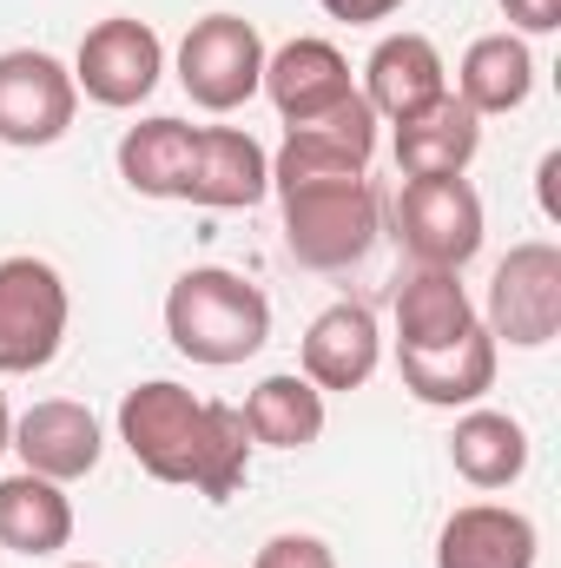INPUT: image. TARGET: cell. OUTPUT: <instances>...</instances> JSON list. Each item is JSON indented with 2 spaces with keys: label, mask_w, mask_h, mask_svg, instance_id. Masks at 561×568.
<instances>
[{
  "label": "cell",
  "mask_w": 561,
  "mask_h": 568,
  "mask_svg": "<svg viewBox=\"0 0 561 568\" xmlns=\"http://www.w3.org/2000/svg\"><path fill=\"white\" fill-rule=\"evenodd\" d=\"M120 443L133 449L152 483H178L198 489L205 503L238 496V483L252 476V429L232 404H205L185 384L152 377L140 390L120 397Z\"/></svg>",
  "instance_id": "1"
},
{
  "label": "cell",
  "mask_w": 561,
  "mask_h": 568,
  "mask_svg": "<svg viewBox=\"0 0 561 568\" xmlns=\"http://www.w3.org/2000/svg\"><path fill=\"white\" fill-rule=\"evenodd\" d=\"M165 337L192 364H245L272 337V297L225 265H198L165 291Z\"/></svg>",
  "instance_id": "2"
},
{
  "label": "cell",
  "mask_w": 561,
  "mask_h": 568,
  "mask_svg": "<svg viewBox=\"0 0 561 568\" xmlns=\"http://www.w3.org/2000/svg\"><path fill=\"white\" fill-rule=\"evenodd\" d=\"M284 199V252L304 272H350L384 225V199L370 179H330V185H297Z\"/></svg>",
  "instance_id": "3"
},
{
  "label": "cell",
  "mask_w": 561,
  "mask_h": 568,
  "mask_svg": "<svg viewBox=\"0 0 561 568\" xmlns=\"http://www.w3.org/2000/svg\"><path fill=\"white\" fill-rule=\"evenodd\" d=\"M67 278L33 258V252H13L0 258V377H33L60 357L67 344Z\"/></svg>",
  "instance_id": "4"
},
{
  "label": "cell",
  "mask_w": 561,
  "mask_h": 568,
  "mask_svg": "<svg viewBox=\"0 0 561 568\" xmlns=\"http://www.w3.org/2000/svg\"><path fill=\"white\" fill-rule=\"evenodd\" d=\"M178 87L205 113H232L265 87V40L245 13H205L178 40Z\"/></svg>",
  "instance_id": "5"
},
{
  "label": "cell",
  "mask_w": 561,
  "mask_h": 568,
  "mask_svg": "<svg viewBox=\"0 0 561 568\" xmlns=\"http://www.w3.org/2000/svg\"><path fill=\"white\" fill-rule=\"evenodd\" d=\"M370 159H377V113H370L364 93H350L324 120H304V126L284 133V145L272 152V192L330 185V179H370Z\"/></svg>",
  "instance_id": "6"
},
{
  "label": "cell",
  "mask_w": 561,
  "mask_h": 568,
  "mask_svg": "<svg viewBox=\"0 0 561 568\" xmlns=\"http://www.w3.org/2000/svg\"><path fill=\"white\" fill-rule=\"evenodd\" d=\"M390 219H397V245L417 265L462 272L482 252V199L469 179H404Z\"/></svg>",
  "instance_id": "7"
},
{
  "label": "cell",
  "mask_w": 561,
  "mask_h": 568,
  "mask_svg": "<svg viewBox=\"0 0 561 568\" xmlns=\"http://www.w3.org/2000/svg\"><path fill=\"white\" fill-rule=\"evenodd\" d=\"M489 337H509L516 351H542L561 331V252L549 239L516 245L489 278Z\"/></svg>",
  "instance_id": "8"
},
{
  "label": "cell",
  "mask_w": 561,
  "mask_h": 568,
  "mask_svg": "<svg viewBox=\"0 0 561 568\" xmlns=\"http://www.w3.org/2000/svg\"><path fill=\"white\" fill-rule=\"evenodd\" d=\"M80 113V87L73 67H60L40 47H13L0 53V145H53L67 140Z\"/></svg>",
  "instance_id": "9"
},
{
  "label": "cell",
  "mask_w": 561,
  "mask_h": 568,
  "mask_svg": "<svg viewBox=\"0 0 561 568\" xmlns=\"http://www.w3.org/2000/svg\"><path fill=\"white\" fill-rule=\"evenodd\" d=\"M159 73H165V47H159V33H152L145 20H133V13L100 20V27L80 40V60H73V87H80L93 106H113V113L152 100Z\"/></svg>",
  "instance_id": "10"
},
{
  "label": "cell",
  "mask_w": 561,
  "mask_h": 568,
  "mask_svg": "<svg viewBox=\"0 0 561 568\" xmlns=\"http://www.w3.org/2000/svg\"><path fill=\"white\" fill-rule=\"evenodd\" d=\"M272 192V152L238 133V126H198L192 172H185V205L205 212H245Z\"/></svg>",
  "instance_id": "11"
},
{
  "label": "cell",
  "mask_w": 561,
  "mask_h": 568,
  "mask_svg": "<svg viewBox=\"0 0 561 568\" xmlns=\"http://www.w3.org/2000/svg\"><path fill=\"white\" fill-rule=\"evenodd\" d=\"M442 93H449V67H442V53H436L429 33H390V40H377V53L364 60V100H370V113L390 120V126L429 113Z\"/></svg>",
  "instance_id": "12"
},
{
  "label": "cell",
  "mask_w": 561,
  "mask_h": 568,
  "mask_svg": "<svg viewBox=\"0 0 561 568\" xmlns=\"http://www.w3.org/2000/svg\"><path fill=\"white\" fill-rule=\"evenodd\" d=\"M258 93L278 106L284 126H304V120H324L330 106H344L357 87H350V60L330 40H284L278 53H265Z\"/></svg>",
  "instance_id": "13"
},
{
  "label": "cell",
  "mask_w": 561,
  "mask_h": 568,
  "mask_svg": "<svg viewBox=\"0 0 561 568\" xmlns=\"http://www.w3.org/2000/svg\"><path fill=\"white\" fill-rule=\"evenodd\" d=\"M297 377H310L317 390H364L384 364V331L364 304H330L310 317L304 344H297Z\"/></svg>",
  "instance_id": "14"
},
{
  "label": "cell",
  "mask_w": 561,
  "mask_h": 568,
  "mask_svg": "<svg viewBox=\"0 0 561 568\" xmlns=\"http://www.w3.org/2000/svg\"><path fill=\"white\" fill-rule=\"evenodd\" d=\"M13 449H20V463H27L33 476H47V483H80V476L100 469L106 436H100V417H93L86 404L47 397V404H33V410L13 424Z\"/></svg>",
  "instance_id": "15"
},
{
  "label": "cell",
  "mask_w": 561,
  "mask_h": 568,
  "mask_svg": "<svg viewBox=\"0 0 561 568\" xmlns=\"http://www.w3.org/2000/svg\"><path fill=\"white\" fill-rule=\"evenodd\" d=\"M397 371H404V390L417 404H429V410L482 404L496 390V337L476 324V331H462L442 351H397Z\"/></svg>",
  "instance_id": "16"
},
{
  "label": "cell",
  "mask_w": 561,
  "mask_h": 568,
  "mask_svg": "<svg viewBox=\"0 0 561 568\" xmlns=\"http://www.w3.org/2000/svg\"><path fill=\"white\" fill-rule=\"evenodd\" d=\"M536 523L502 503H469L442 523L436 568H536Z\"/></svg>",
  "instance_id": "17"
},
{
  "label": "cell",
  "mask_w": 561,
  "mask_h": 568,
  "mask_svg": "<svg viewBox=\"0 0 561 568\" xmlns=\"http://www.w3.org/2000/svg\"><path fill=\"white\" fill-rule=\"evenodd\" d=\"M476 152H482V120L456 93H442L429 113L397 126V172L404 179H462Z\"/></svg>",
  "instance_id": "18"
},
{
  "label": "cell",
  "mask_w": 561,
  "mask_h": 568,
  "mask_svg": "<svg viewBox=\"0 0 561 568\" xmlns=\"http://www.w3.org/2000/svg\"><path fill=\"white\" fill-rule=\"evenodd\" d=\"M462 331H476V304L462 291V272L417 265L397 278V351H442Z\"/></svg>",
  "instance_id": "19"
},
{
  "label": "cell",
  "mask_w": 561,
  "mask_h": 568,
  "mask_svg": "<svg viewBox=\"0 0 561 568\" xmlns=\"http://www.w3.org/2000/svg\"><path fill=\"white\" fill-rule=\"evenodd\" d=\"M529 93H536V53H529L522 33H482V40H469V53L456 67V100L476 120L516 113Z\"/></svg>",
  "instance_id": "20"
},
{
  "label": "cell",
  "mask_w": 561,
  "mask_h": 568,
  "mask_svg": "<svg viewBox=\"0 0 561 568\" xmlns=\"http://www.w3.org/2000/svg\"><path fill=\"white\" fill-rule=\"evenodd\" d=\"M73 542V503L67 483H47L33 469L0 483V549L13 556H60Z\"/></svg>",
  "instance_id": "21"
},
{
  "label": "cell",
  "mask_w": 561,
  "mask_h": 568,
  "mask_svg": "<svg viewBox=\"0 0 561 568\" xmlns=\"http://www.w3.org/2000/svg\"><path fill=\"white\" fill-rule=\"evenodd\" d=\"M449 463L469 489H509L529 469V429L502 410H469L449 436Z\"/></svg>",
  "instance_id": "22"
},
{
  "label": "cell",
  "mask_w": 561,
  "mask_h": 568,
  "mask_svg": "<svg viewBox=\"0 0 561 568\" xmlns=\"http://www.w3.org/2000/svg\"><path fill=\"white\" fill-rule=\"evenodd\" d=\"M192 140H198V126H185V120H140V126H126V140H120V179L140 199H185Z\"/></svg>",
  "instance_id": "23"
},
{
  "label": "cell",
  "mask_w": 561,
  "mask_h": 568,
  "mask_svg": "<svg viewBox=\"0 0 561 568\" xmlns=\"http://www.w3.org/2000/svg\"><path fill=\"white\" fill-rule=\"evenodd\" d=\"M245 429H252V443H272V449H310L317 436H324V390L310 384V377H297V371H278V377H265L252 397H245Z\"/></svg>",
  "instance_id": "24"
},
{
  "label": "cell",
  "mask_w": 561,
  "mask_h": 568,
  "mask_svg": "<svg viewBox=\"0 0 561 568\" xmlns=\"http://www.w3.org/2000/svg\"><path fill=\"white\" fill-rule=\"evenodd\" d=\"M252 568H337V556H330V542H317V536H272Z\"/></svg>",
  "instance_id": "25"
},
{
  "label": "cell",
  "mask_w": 561,
  "mask_h": 568,
  "mask_svg": "<svg viewBox=\"0 0 561 568\" xmlns=\"http://www.w3.org/2000/svg\"><path fill=\"white\" fill-rule=\"evenodd\" d=\"M330 20H350V27H370V20H390V13H404L410 0H317Z\"/></svg>",
  "instance_id": "26"
},
{
  "label": "cell",
  "mask_w": 561,
  "mask_h": 568,
  "mask_svg": "<svg viewBox=\"0 0 561 568\" xmlns=\"http://www.w3.org/2000/svg\"><path fill=\"white\" fill-rule=\"evenodd\" d=\"M502 13H509L522 33H555L561 27V0H502Z\"/></svg>",
  "instance_id": "27"
},
{
  "label": "cell",
  "mask_w": 561,
  "mask_h": 568,
  "mask_svg": "<svg viewBox=\"0 0 561 568\" xmlns=\"http://www.w3.org/2000/svg\"><path fill=\"white\" fill-rule=\"evenodd\" d=\"M13 449V417H7V390H0V456Z\"/></svg>",
  "instance_id": "28"
},
{
  "label": "cell",
  "mask_w": 561,
  "mask_h": 568,
  "mask_svg": "<svg viewBox=\"0 0 561 568\" xmlns=\"http://www.w3.org/2000/svg\"><path fill=\"white\" fill-rule=\"evenodd\" d=\"M73 568H93V562H73Z\"/></svg>",
  "instance_id": "29"
}]
</instances>
